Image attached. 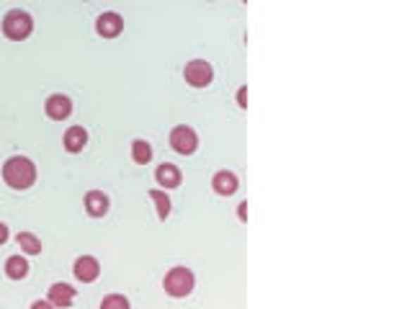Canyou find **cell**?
<instances>
[{
	"label": "cell",
	"mask_w": 412,
	"mask_h": 309,
	"mask_svg": "<svg viewBox=\"0 0 412 309\" xmlns=\"http://www.w3.org/2000/svg\"><path fill=\"white\" fill-rule=\"evenodd\" d=\"M124 31V18L116 11H104L96 18V34L104 39H116Z\"/></svg>",
	"instance_id": "8992f818"
},
{
	"label": "cell",
	"mask_w": 412,
	"mask_h": 309,
	"mask_svg": "<svg viewBox=\"0 0 412 309\" xmlns=\"http://www.w3.org/2000/svg\"><path fill=\"white\" fill-rule=\"evenodd\" d=\"M31 31H34V18H31V13L21 11V8H11V11L3 15V34H6L11 42H23V39H29Z\"/></svg>",
	"instance_id": "3957f363"
},
{
	"label": "cell",
	"mask_w": 412,
	"mask_h": 309,
	"mask_svg": "<svg viewBox=\"0 0 412 309\" xmlns=\"http://www.w3.org/2000/svg\"><path fill=\"white\" fill-rule=\"evenodd\" d=\"M155 181H158V186H163V191L178 189L180 183H183V173H180L178 165L163 163V165H158V170H155Z\"/></svg>",
	"instance_id": "7c38bea8"
},
{
	"label": "cell",
	"mask_w": 412,
	"mask_h": 309,
	"mask_svg": "<svg viewBox=\"0 0 412 309\" xmlns=\"http://www.w3.org/2000/svg\"><path fill=\"white\" fill-rule=\"evenodd\" d=\"M237 219H240V222H247V201H240V204H237Z\"/></svg>",
	"instance_id": "ffe728a7"
},
{
	"label": "cell",
	"mask_w": 412,
	"mask_h": 309,
	"mask_svg": "<svg viewBox=\"0 0 412 309\" xmlns=\"http://www.w3.org/2000/svg\"><path fill=\"white\" fill-rule=\"evenodd\" d=\"M98 309H132L129 299L124 294H108L101 299V307Z\"/></svg>",
	"instance_id": "ac0fdd59"
},
{
	"label": "cell",
	"mask_w": 412,
	"mask_h": 309,
	"mask_svg": "<svg viewBox=\"0 0 412 309\" xmlns=\"http://www.w3.org/2000/svg\"><path fill=\"white\" fill-rule=\"evenodd\" d=\"M3 268H6V276L11 281H23L26 279V276H29V260H26V256H21V253H18V256H11L6 260V265H3Z\"/></svg>",
	"instance_id": "5bb4252c"
},
{
	"label": "cell",
	"mask_w": 412,
	"mask_h": 309,
	"mask_svg": "<svg viewBox=\"0 0 412 309\" xmlns=\"http://www.w3.org/2000/svg\"><path fill=\"white\" fill-rule=\"evenodd\" d=\"M62 144H65V150H68L70 155H77V152L85 150V144H88V132H85V127H80V124L68 127V132L62 137Z\"/></svg>",
	"instance_id": "4fadbf2b"
},
{
	"label": "cell",
	"mask_w": 412,
	"mask_h": 309,
	"mask_svg": "<svg viewBox=\"0 0 412 309\" xmlns=\"http://www.w3.org/2000/svg\"><path fill=\"white\" fill-rule=\"evenodd\" d=\"M147 196H150V201L155 204V209H158V217L163 219V222L170 217L173 201H170V196H168L163 189H150V191H147Z\"/></svg>",
	"instance_id": "2e32d148"
},
{
	"label": "cell",
	"mask_w": 412,
	"mask_h": 309,
	"mask_svg": "<svg viewBox=\"0 0 412 309\" xmlns=\"http://www.w3.org/2000/svg\"><path fill=\"white\" fill-rule=\"evenodd\" d=\"M237 106H240V108H247V85H240V88H237Z\"/></svg>",
	"instance_id": "d6986e66"
},
{
	"label": "cell",
	"mask_w": 412,
	"mask_h": 309,
	"mask_svg": "<svg viewBox=\"0 0 412 309\" xmlns=\"http://www.w3.org/2000/svg\"><path fill=\"white\" fill-rule=\"evenodd\" d=\"M73 273H75V279L82 281V284H93L101 276V263L93 256H80L73 263Z\"/></svg>",
	"instance_id": "9c48e42d"
},
{
	"label": "cell",
	"mask_w": 412,
	"mask_h": 309,
	"mask_svg": "<svg viewBox=\"0 0 412 309\" xmlns=\"http://www.w3.org/2000/svg\"><path fill=\"white\" fill-rule=\"evenodd\" d=\"M82 206L88 211V217L104 219L108 214V209H111V201H108V196H106L104 191H88L85 198H82Z\"/></svg>",
	"instance_id": "30bf717a"
},
{
	"label": "cell",
	"mask_w": 412,
	"mask_h": 309,
	"mask_svg": "<svg viewBox=\"0 0 412 309\" xmlns=\"http://www.w3.org/2000/svg\"><path fill=\"white\" fill-rule=\"evenodd\" d=\"M75 296H77V289H73L70 284H62V281H57V284H52V286L46 289V302L54 304L57 309H70L73 302H75Z\"/></svg>",
	"instance_id": "ba28073f"
},
{
	"label": "cell",
	"mask_w": 412,
	"mask_h": 309,
	"mask_svg": "<svg viewBox=\"0 0 412 309\" xmlns=\"http://www.w3.org/2000/svg\"><path fill=\"white\" fill-rule=\"evenodd\" d=\"M132 160L137 165H147L152 160V144L147 139H135L132 142Z\"/></svg>",
	"instance_id": "e0dca14e"
},
{
	"label": "cell",
	"mask_w": 412,
	"mask_h": 309,
	"mask_svg": "<svg viewBox=\"0 0 412 309\" xmlns=\"http://www.w3.org/2000/svg\"><path fill=\"white\" fill-rule=\"evenodd\" d=\"M183 77H186V83L191 88H209L214 83V68H211V62L206 60H191L186 62V68H183Z\"/></svg>",
	"instance_id": "277c9868"
},
{
	"label": "cell",
	"mask_w": 412,
	"mask_h": 309,
	"mask_svg": "<svg viewBox=\"0 0 412 309\" xmlns=\"http://www.w3.org/2000/svg\"><path fill=\"white\" fill-rule=\"evenodd\" d=\"M194 286H196V276L191 268H186V265H175V268H170L163 279L165 294L173 296V299H186V296L194 291Z\"/></svg>",
	"instance_id": "7a4b0ae2"
},
{
	"label": "cell",
	"mask_w": 412,
	"mask_h": 309,
	"mask_svg": "<svg viewBox=\"0 0 412 309\" xmlns=\"http://www.w3.org/2000/svg\"><path fill=\"white\" fill-rule=\"evenodd\" d=\"M29 309H57V307H54V304H49L46 299H37V302L31 304Z\"/></svg>",
	"instance_id": "44dd1931"
},
{
	"label": "cell",
	"mask_w": 412,
	"mask_h": 309,
	"mask_svg": "<svg viewBox=\"0 0 412 309\" xmlns=\"http://www.w3.org/2000/svg\"><path fill=\"white\" fill-rule=\"evenodd\" d=\"M168 142H170V147L178 152V155H194V152L199 150V134H196L191 127H186V124L173 127Z\"/></svg>",
	"instance_id": "5b68a950"
},
{
	"label": "cell",
	"mask_w": 412,
	"mask_h": 309,
	"mask_svg": "<svg viewBox=\"0 0 412 309\" xmlns=\"http://www.w3.org/2000/svg\"><path fill=\"white\" fill-rule=\"evenodd\" d=\"M15 245L21 248V256H42V240L34 232H18Z\"/></svg>",
	"instance_id": "9a60e30c"
},
{
	"label": "cell",
	"mask_w": 412,
	"mask_h": 309,
	"mask_svg": "<svg viewBox=\"0 0 412 309\" xmlns=\"http://www.w3.org/2000/svg\"><path fill=\"white\" fill-rule=\"evenodd\" d=\"M3 181L13 191H29L37 183V165L34 160L23 158V155H13L3 163Z\"/></svg>",
	"instance_id": "6da1fadb"
},
{
	"label": "cell",
	"mask_w": 412,
	"mask_h": 309,
	"mask_svg": "<svg viewBox=\"0 0 412 309\" xmlns=\"http://www.w3.org/2000/svg\"><path fill=\"white\" fill-rule=\"evenodd\" d=\"M8 237H11V232H8V225H6V222H0V245H6Z\"/></svg>",
	"instance_id": "7402d4cb"
},
{
	"label": "cell",
	"mask_w": 412,
	"mask_h": 309,
	"mask_svg": "<svg viewBox=\"0 0 412 309\" xmlns=\"http://www.w3.org/2000/svg\"><path fill=\"white\" fill-rule=\"evenodd\" d=\"M44 111L46 116L52 121H65L70 119V113H73V99L65 96V93H52L44 103Z\"/></svg>",
	"instance_id": "52a82bcc"
},
{
	"label": "cell",
	"mask_w": 412,
	"mask_h": 309,
	"mask_svg": "<svg viewBox=\"0 0 412 309\" xmlns=\"http://www.w3.org/2000/svg\"><path fill=\"white\" fill-rule=\"evenodd\" d=\"M211 189H214V194H219V196H235L237 189H240V178H237L232 170H219V173H214V178H211Z\"/></svg>",
	"instance_id": "8fae6325"
}]
</instances>
